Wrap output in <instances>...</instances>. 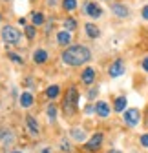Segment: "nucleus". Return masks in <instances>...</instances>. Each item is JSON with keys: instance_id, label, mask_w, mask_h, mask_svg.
I'll return each mask as SVG.
<instances>
[{"instance_id": "ea45409f", "label": "nucleus", "mask_w": 148, "mask_h": 153, "mask_svg": "<svg viewBox=\"0 0 148 153\" xmlns=\"http://www.w3.org/2000/svg\"><path fill=\"white\" fill-rule=\"evenodd\" d=\"M106 2H112V0H106Z\"/></svg>"}, {"instance_id": "0eeeda50", "label": "nucleus", "mask_w": 148, "mask_h": 153, "mask_svg": "<svg viewBox=\"0 0 148 153\" xmlns=\"http://www.w3.org/2000/svg\"><path fill=\"white\" fill-rule=\"evenodd\" d=\"M126 73V62L124 59H115L112 64L108 66V75L112 76V79H119Z\"/></svg>"}, {"instance_id": "9d476101", "label": "nucleus", "mask_w": 148, "mask_h": 153, "mask_svg": "<svg viewBox=\"0 0 148 153\" xmlns=\"http://www.w3.org/2000/svg\"><path fill=\"white\" fill-rule=\"evenodd\" d=\"M31 60H33V64H37V66L46 64V62L49 60V51L44 49V48H37V49H33V53H31Z\"/></svg>"}, {"instance_id": "2f4dec72", "label": "nucleus", "mask_w": 148, "mask_h": 153, "mask_svg": "<svg viewBox=\"0 0 148 153\" xmlns=\"http://www.w3.org/2000/svg\"><path fill=\"white\" fill-rule=\"evenodd\" d=\"M141 16H143V18H144V20L148 22V4L141 7Z\"/></svg>"}, {"instance_id": "9b49d317", "label": "nucleus", "mask_w": 148, "mask_h": 153, "mask_svg": "<svg viewBox=\"0 0 148 153\" xmlns=\"http://www.w3.org/2000/svg\"><path fill=\"white\" fill-rule=\"evenodd\" d=\"M26 129L31 137H39L40 135V124L37 120L35 115H26Z\"/></svg>"}, {"instance_id": "5701e85b", "label": "nucleus", "mask_w": 148, "mask_h": 153, "mask_svg": "<svg viewBox=\"0 0 148 153\" xmlns=\"http://www.w3.org/2000/svg\"><path fill=\"white\" fill-rule=\"evenodd\" d=\"M61 7H62L64 11L71 13V11H75V9L79 7V2H77V0H62V2H61Z\"/></svg>"}, {"instance_id": "6ab92c4d", "label": "nucleus", "mask_w": 148, "mask_h": 153, "mask_svg": "<svg viewBox=\"0 0 148 153\" xmlns=\"http://www.w3.org/2000/svg\"><path fill=\"white\" fill-rule=\"evenodd\" d=\"M70 135H71V139L75 140V142H84L86 140V131L82 128H71Z\"/></svg>"}, {"instance_id": "20e7f679", "label": "nucleus", "mask_w": 148, "mask_h": 153, "mask_svg": "<svg viewBox=\"0 0 148 153\" xmlns=\"http://www.w3.org/2000/svg\"><path fill=\"white\" fill-rule=\"evenodd\" d=\"M81 11L84 16L91 18V20H99V18H102L104 11L102 7L99 6V2H95V0H84L82 6H81Z\"/></svg>"}, {"instance_id": "dca6fc26", "label": "nucleus", "mask_w": 148, "mask_h": 153, "mask_svg": "<svg viewBox=\"0 0 148 153\" xmlns=\"http://www.w3.org/2000/svg\"><path fill=\"white\" fill-rule=\"evenodd\" d=\"M15 142V135L9 129H0V146H11Z\"/></svg>"}, {"instance_id": "4468645a", "label": "nucleus", "mask_w": 148, "mask_h": 153, "mask_svg": "<svg viewBox=\"0 0 148 153\" xmlns=\"http://www.w3.org/2000/svg\"><path fill=\"white\" fill-rule=\"evenodd\" d=\"M84 33H86L88 38L95 40V38L101 36V27H99L95 22H86V24H84Z\"/></svg>"}, {"instance_id": "bb28decb", "label": "nucleus", "mask_w": 148, "mask_h": 153, "mask_svg": "<svg viewBox=\"0 0 148 153\" xmlns=\"http://www.w3.org/2000/svg\"><path fill=\"white\" fill-rule=\"evenodd\" d=\"M61 149L66 151V153H70V151H71V144H70L66 139H62V140H61Z\"/></svg>"}, {"instance_id": "aec40b11", "label": "nucleus", "mask_w": 148, "mask_h": 153, "mask_svg": "<svg viewBox=\"0 0 148 153\" xmlns=\"http://www.w3.org/2000/svg\"><path fill=\"white\" fill-rule=\"evenodd\" d=\"M62 27L70 33H73L77 27H79V22H77V18H73V16H66L64 18V22H62Z\"/></svg>"}, {"instance_id": "e433bc0d", "label": "nucleus", "mask_w": 148, "mask_h": 153, "mask_svg": "<svg viewBox=\"0 0 148 153\" xmlns=\"http://www.w3.org/2000/svg\"><path fill=\"white\" fill-rule=\"evenodd\" d=\"M9 153H24V151H20V149H13V151H9Z\"/></svg>"}, {"instance_id": "393cba45", "label": "nucleus", "mask_w": 148, "mask_h": 153, "mask_svg": "<svg viewBox=\"0 0 148 153\" xmlns=\"http://www.w3.org/2000/svg\"><path fill=\"white\" fill-rule=\"evenodd\" d=\"M24 35H26L28 40H35V36H37V27H35L33 24H28V26L24 27Z\"/></svg>"}, {"instance_id": "a878e982", "label": "nucleus", "mask_w": 148, "mask_h": 153, "mask_svg": "<svg viewBox=\"0 0 148 153\" xmlns=\"http://www.w3.org/2000/svg\"><path fill=\"white\" fill-rule=\"evenodd\" d=\"M86 97H88V100H90V102H93V100L99 97V88H97V86H95V88H90V89H88V93H86Z\"/></svg>"}, {"instance_id": "2eb2a0df", "label": "nucleus", "mask_w": 148, "mask_h": 153, "mask_svg": "<svg viewBox=\"0 0 148 153\" xmlns=\"http://www.w3.org/2000/svg\"><path fill=\"white\" fill-rule=\"evenodd\" d=\"M33 102H35V97H33L31 91H22L20 93V97H18V106H20V108L28 109V108L33 106Z\"/></svg>"}, {"instance_id": "a211bd4d", "label": "nucleus", "mask_w": 148, "mask_h": 153, "mask_svg": "<svg viewBox=\"0 0 148 153\" xmlns=\"http://www.w3.org/2000/svg\"><path fill=\"white\" fill-rule=\"evenodd\" d=\"M126 104H128V99L124 97V95H119V97L114 100V111H115V113H124V111L128 109Z\"/></svg>"}, {"instance_id": "b1692460", "label": "nucleus", "mask_w": 148, "mask_h": 153, "mask_svg": "<svg viewBox=\"0 0 148 153\" xmlns=\"http://www.w3.org/2000/svg\"><path fill=\"white\" fill-rule=\"evenodd\" d=\"M6 55H7V59L11 60V62H15V64H18V66H24V59L18 53H15V51H6Z\"/></svg>"}, {"instance_id": "423d86ee", "label": "nucleus", "mask_w": 148, "mask_h": 153, "mask_svg": "<svg viewBox=\"0 0 148 153\" xmlns=\"http://www.w3.org/2000/svg\"><path fill=\"white\" fill-rule=\"evenodd\" d=\"M110 11L115 18L119 20H124V18H130V7L123 2H110Z\"/></svg>"}, {"instance_id": "7c9ffc66", "label": "nucleus", "mask_w": 148, "mask_h": 153, "mask_svg": "<svg viewBox=\"0 0 148 153\" xmlns=\"http://www.w3.org/2000/svg\"><path fill=\"white\" fill-rule=\"evenodd\" d=\"M141 69L148 73V55H146V56H144V59L141 60Z\"/></svg>"}, {"instance_id": "4c0bfd02", "label": "nucleus", "mask_w": 148, "mask_h": 153, "mask_svg": "<svg viewBox=\"0 0 148 153\" xmlns=\"http://www.w3.org/2000/svg\"><path fill=\"white\" fill-rule=\"evenodd\" d=\"M0 22H2V15H0Z\"/></svg>"}, {"instance_id": "4be33fe9", "label": "nucleus", "mask_w": 148, "mask_h": 153, "mask_svg": "<svg viewBox=\"0 0 148 153\" xmlns=\"http://www.w3.org/2000/svg\"><path fill=\"white\" fill-rule=\"evenodd\" d=\"M57 113H59L57 104H55V102H49V104H48V108H46L48 120H49V122H55V120H57Z\"/></svg>"}, {"instance_id": "1a4fd4ad", "label": "nucleus", "mask_w": 148, "mask_h": 153, "mask_svg": "<svg viewBox=\"0 0 148 153\" xmlns=\"http://www.w3.org/2000/svg\"><path fill=\"white\" fill-rule=\"evenodd\" d=\"M95 79H97V69L93 66H86L81 71V82L84 86H91V84L95 82Z\"/></svg>"}, {"instance_id": "39448f33", "label": "nucleus", "mask_w": 148, "mask_h": 153, "mask_svg": "<svg viewBox=\"0 0 148 153\" xmlns=\"http://www.w3.org/2000/svg\"><path fill=\"white\" fill-rule=\"evenodd\" d=\"M123 120L128 128H135L139 122H141V111L137 108H128L124 113H123Z\"/></svg>"}, {"instance_id": "ddd939ff", "label": "nucleus", "mask_w": 148, "mask_h": 153, "mask_svg": "<svg viewBox=\"0 0 148 153\" xmlns=\"http://www.w3.org/2000/svg\"><path fill=\"white\" fill-rule=\"evenodd\" d=\"M112 111H114V108H110V104H108L106 100H97V102H95V115H97V117L108 119Z\"/></svg>"}, {"instance_id": "58836bf2", "label": "nucleus", "mask_w": 148, "mask_h": 153, "mask_svg": "<svg viewBox=\"0 0 148 153\" xmlns=\"http://www.w3.org/2000/svg\"><path fill=\"white\" fill-rule=\"evenodd\" d=\"M4 2H11V0H4Z\"/></svg>"}, {"instance_id": "6e6552de", "label": "nucleus", "mask_w": 148, "mask_h": 153, "mask_svg": "<svg viewBox=\"0 0 148 153\" xmlns=\"http://www.w3.org/2000/svg\"><path fill=\"white\" fill-rule=\"evenodd\" d=\"M102 140H104V135L101 131H95L93 135H91L90 139H88V142H86V149L88 151H99L101 149V146H102Z\"/></svg>"}, {"instance_id": "473e14b6", "label": "nucleus", "mask_w": 148, "mask_h": 153, "mask_svg": "<svg viewBox=\"0 0 148 153\" xmlns=\"http://www.w3.org/2000/svg\"><path fill=\"white\" fill-rule=\"evenodd\" d=\"M44 27H46V29H44L46 33H49V31H51V27H53V18H51V20H48V22L44 24Z\"/></svg>"}, {"instance_id": "7ed1b4c3", "label": "nucleus", "mask_w": 148, "mask_h": 153, "mask_svg": "<svg viewBox=\"0 0 148 153\" xmlns=\"http://www.w3.org/2000/svg\"><path fill=\"white\" fill-rule=\"evenodd\" d=\"M0 38L4 40L6 48H7V46H20L22 33H20V29H16V27L11 26V24H4L2 29H0Z\"/></svg>"}, {"instance_id": "c756f323", "label": "nucleus", "mask_w": 148, "mask_h": 153, "mask_svg": "<svg viewBox=\"0 0 148 153\" xmlns=\"http://www.w3.org/2000/svg\"><path fill=\"white\" fill-rule=\"evenodd\" d=\"M61 2H62V0H46V6L48 7H57Z\"/></svg>"}, {"instance_id": "f257e3e1", "label": "nucleus", "mask_w": 148, "mask_h": 153, "mask_svg": "<svg viewBox=\"0 0 148 153\" xmlns=\"http://www.w3.org/2000/svg\"><path fill=\"white\" fill-rule=\"evenodd\" d=\"M61 60L70 68H81L91 60V49L84 44H71L61 53Z\"/></svg>"}, {"instance_id": "f704fd0d", "label": "nucleus", "mask_w": 148, "mask_h": 153, "mask_svg": "<svg viewBox=\"0 0 148 153\" xmlns=\"http://www.w3.org/2000/svg\"><path fill=\"white\" fill-rule=\"evenodd\" d=\"M106 153H123V151H121V149H115V148H112V149H108Z\"/></svg>"}, {"instance_id": "c9c22d12", "label": "nucleus", "mask_w": 148, "mask_h": 153, "mask_svg": "<svg viewBox=\"0 0 148 153\" xmlns=\"http://www.w3.org/2000/svg\"><path fill=\"white\" fill-rule=\"evenodd\" d=\"M40 153H51V148H44V149H42Z\"/></svg>"}, {"instance_id": "f3484780", "label": "nucleus", "mask_w": 148, "mask_h": 153, "mask_svg": "<svg viewBox=\"0 0 148 153\" xmlns=\"http://www.w3.org/2000/svg\"><path fill=\"white\" fill-rule=\"evenodd\" d=\"M29 20H31V24L35 27H39V26H44L46 24V16H44L42 11H31L29 13Z\"/></svg>"}, {"instance_id": "412c9836", "label": "nucleus", "mask_w": 148, "mask_h": 153, "mask_svg": "<svg viewBox=\"0 0 148 153\" xmlns=\"http://www.w3.org/2000/svg\"><path fill=\"white\" fill-rule=\"evenodd\" d=\"M44 95H46L48 99H51V100L57 99L59 95H61V86H59V84H51V86H48L46 91H44Z\"/></svg>"}, {"instance_id": "cd10ccee", "label": "nucleus", "mask_w": 148, "mask_h": 153, "mask_svg": "<svg viewBox=\"0 0 148 153\" xmlns=\"http://www.w3.org/2000/svg\"><path fill=\"white\" fill-rule=\"evenodd\" d=\"M139 144H141L143 148H146V149H148V133H143V135L139 137Z\"/></svg>"}, {"instance_id": "f8f14e48", "label": "nucleus", "mask_w": 148, "mask_h": 153, "mask_svg": "<svg viewBox=\"0 0 148 153\" xmlns=\"http://www.w3.org/2000/svg\"><path fill=\"white\" fill-rule=\"evenodd\" d=\"M55 40H57V46H61V48H70L73 36H71L70 31L61 29V31H57V35H55Z\"/></svg>"}, {"instance_id": "72a5a7b5", "label": "nucleus", "mask_w": 148, "mask_h": 153, "mask_svg": "<svg viewBox=\"0 0 148 153\" xmlns=\"http://www.w3.org/2000/svg\"><path fill=\"white\" fill-rule=\"evenodd\" d=\"M16 22H18V26H24V27L28 26V20H26V18H24V16H20V18H18V20H16Z\"/></svg>"}, {"instance_id": "c85d7f7f", "label": "nucleus", "mask_w": 148, "mask_h": 153, "mask_svg": "<svg viewBox=\"0 0 148 153\" xmlns=\"http://www.w3.org/2000/svg\"><path fill=\"white\" fill-rule=\"evenodd\" d=\"M84 113H86V115H91V113H95V102H90V104L84 108Z\"/></svg>"}, {"instance_id": "f03ea898", "label": "nucleus", "mask_w": 148, "mask_h": 153, "mask_svg": "<svg viewBox=\"0 0 148 153\" xmlns=\"http://www.w3.org/2000/svg\"><path fill=\"white\" fill-rule=\"evenodd\" d=\"M77 109H79V89L77 86H70L62 99V111L66 113V117H73Z\"/></svg>"}]
</instances>
